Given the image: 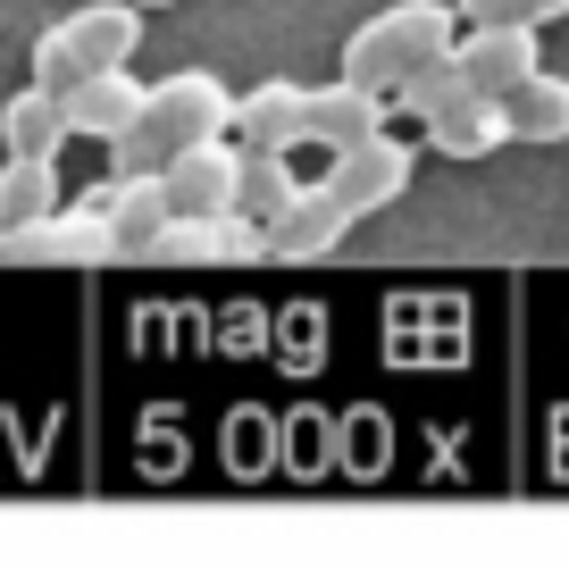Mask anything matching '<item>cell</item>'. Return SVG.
Wrapping results in <instances>:
<instances>
[{"mask_svg": "<svg viewBox=\"0 0 569 569\" xmlns=\"http://www.w3.org/2000/svg\"><path fill=\"white\" fill-rule=\"evenodd\" d=\"M461 92H478V84H469V68H461V51H445V59H427V68L419 76H410V84L402 92H393V109H410V118H436V109H445V101H461Z\"/></svg>", "mask_w": 569, "mask_h": 569, "instance_id": "cell-18", "label": "cell"}, {"mask_svg": "<svg viewBox=\"0 0 569 569\" xmlns=\"http://www.w3.org/2000/svg\"><path fill=\"white\" fill-rule=\"evenodd\" d=\"M59 210V160H34V151H9V168H0V227L18 234L34 227V218Z\"/></svg>", "mask_w": 569, "mask_h": 569, "instance_id": "cell-17", "label": "cell"}, {"mask_svg": "<svg viewBox=\"0 0 569 569\" xmlns=\"http://www.w3.org/2000/svg\"><path fill=\"white\" fill-rule=\"evenodd\" d=\"M445 51H461V9H452V0H393L369 26H352L343 76H360V84H377V92H402L427 59H445Z\"/></svg>", "mask_w": 569, "mask_h": 569, "instance_id": "cell-3", "label": "cell"}, {"mask_svg": "<svg viewBox=\"0 0 569 569\" xmlns=\"http://www.w3.org/2000/svg\"><path fill=\"white\" fill-rule=\"evenodd\" d=\"M386 109H393V92L360 84V76L310 84V142H327V151H343V142H369V134H386Z\"/></svg>", "mask_w": 569, "mask_h": 569, "instance_id": "cell-9", "label": "cell"}, {"mask_svg": "<svg viewBox=\"0 0 569 569\" xmlns=\"http://www.w3.org/2000/svg\"><path fill=\"white\" fill-rule=\"evenodd\" d=\"M536 34H545V26H469V42H461L469 84L478 92H519L545 68V59H536Z\"/></svg>", "mask_w": 569, "mask_h": 569, "instance_id": "cell-12", "label": "cell"}, {"mask_svg": "<svg viewBox=\"0 0 569 569\" xmlns=\"http://www.w3.org/2000/svg\"><path fill=\"white\" fill-rule=\"evenodd\" d=\"M142 9H168V0H142Z\"/></svg>", "mask_w": 569, "mask_h": 569, "instance_id": "cell-21", "label": "cell"}, {"mask_svg": "<svg viewBox=\"0 0 569 569\" xmlns=\"http://www.w3.org/2000/svg\"><path fill=\"white\" fill-rule=\"evenodd\" d=\"M142 101H151V84H134L126 68H101V76H84V84H68V118H76L84 142H118L126 126L142 118Z\"/></svg>", "mask_w": 569, "mask_h": 569, "instance_id": "cell-13", "label": "cell"}, {"mask_svg": "<svg viewBox=\"0 0 569 569\" xmlns=\"http://www.w3.org/2000/svg\"><path fill=\"white\" fill-rule=\"evenodd\" d=\"M511 109V142H569V76L536 68L519 92H502Z\"/></svg>", "mask_w": 569, "mask_h": 569, "instance_id": "cell-16", "label": "cell"}, {"mask_svg": "<svg viewBox=\"0 0 569 569\" xmlns=\"http://www.w3.org/2000/svg\"><path fill=\"white\" fill-rule=\"evenodd\" d=\"M293 201H302V177H293V160H284V151H260V142H243V184H234V210L260 218V227H277Z\"/></svg>", "mask_w": 569, "mask_h": 569, "instance_id": "cell-15", "label": "cell"}, {"mask_svg": "<svg viewBox=\"0 0 569 569\" xmlns=\"http://www.w3.org/2000/svg\"><path fill=\"white\" fill-rule=\"evenodd\" d=\"M469 26H552L569 18V0H461Z\"/></svg>", "mask_w": 569, "mask_h": 569, "instance_id": "cell-19", "label": "cell"}, {"mask_svg": "<svg viewBox=\"0 0 569 569\" xmlns=\"http://www.w3.org/2000/svg\"><path fill=\"white\" fill-rule=\"evenodd\" d=\"M9 260H126L118 251V227H109V184H92L84 201H68V210L34 218V227L9 234Z\"/></svg>", "mask_w": 569, "mask_h": 569, "instance_id": "cell-5", "label": "cell"}, {"mask_svg": "<svg viewBox=\"0 0 569 569\" xmlns=\"http://www.w3.org/2000/svg\"><path fill=\"white\" fill-rule=\"evenodd\" d=\"M68 134H76L68 92L26 84V92H9V101H0V151H34V160H59V142H68Z\"/></svg>", "mask_w": 569, "mask_h": 569, "instance_id": "cell-14", "label": "cell"}, {"mask_svg": "<svg viewBox=\"0 0 569 569\" xmlns=\"http://www.w3.org/2000/svg\"><path fill=\"white\" fill-rule=\"evenodd\" d=\"M0 260H9V227H0Z\"/></svg>", "mask_w": 569, "mask_h": 569, "instance_id": "cell-20", "label": "cell"}, {"mask_svg": "<svg viewBox=\"0 0 569 569\" xmlns=\"http://www.w3.org/2000/svg\"><path fill=\"white\" fill-rule=\"evenodd\" d=\"M160 177H168V201H177V218H210V210H234L243 151H227V134H210V142H193V151H177Z\"/></svg>", "mask_w": 569, "mask_h": 569, "instance_id": "cell-6", "label": "cell"}, {"mask_svg": "<svg viewBox=\"0 0 569 569\" xmlns=\"http://www.w3.org/2000/svg\"><path fill=\"white\" fill-rule=\"evenodd\" d=\"M502 142H511L502 92H461V101H445L436 118H427V151H445V160H486V151H502Z\"/></svg>", "mask_w": 569, "mask_h": 569, "instance_id": "cell-10", "label": "cell"}, {"mask_svg": "<svg viewBox=\"0 0 569 569\" xmlns=\"http://www.w3.org/2000/svg\"><path fill=\"white\" fill-rule=\"evenodd\" d=\"M410 168H419V151H410V142H393V134L343 142L336 160H327V177L302 184V201L268 227V251H277V260H319V251H336L360 218L393 210V201L410 193Z\"/></svg>", "mask_w": 569, "mask_h": 569, "instance_id": "cell-1", "label": "cell"}, {"mask_svg": "<svg viewBox=\"0 0 569 569\" xmlns=\"http://www.w3.org/2000/svg\"><path fill=\"white\" fill-rule=\"evenodd\" d=\"M134 51H142V0H84L34 42V84L68 92L101 68H134Z\"/></svg>", "mask_w": 569, "mask_h": 569, "instance_id": "cell-4", "label": "cell"}, {"mask_svg": "<svg viewBox=\"0 0 569 569\" xmlns=\"http://www.w3.org/2000/svg\"><path fill=\"white\" fill-rule=\"evenodd\" d=\"M109 227H118V251H126V260H151V251H160V234L177 227V201H168V177H160V168L109 177Z\"/></svg>", "mask_w": 569, "mask_h": 569, "instance_id": "cell-8", "label": "cell"}, {"mask_svg": "<svg viewBox=\"0 0 569 569\" xmlns=\"http://www.w3.org/2000/svg\"><path fill=\"white\" fill-rule=\"evenodd\" d=\"M268 251V227L243 210H210V218H177V227L160 234V251L151 260H260Z\"/></svg>", "mask_w": 569, "mask_h": 569, "instance_id": "cell-11", "label": "cell"}, {"mask_svg": "<svg viewBox=\"0 0 569 569\" xmlns=\"http://www.w3.org/2000/svg\"><path fill=\"white\" fill-rule=\"evenodd\" d=\"M210 134H234V92L218 84L210 68H184V76H160V84H151L142 118L126 126L109 151H118V177H134V168H168L177 151H193V142H210Z\"/></svg>", "mask_w": 569, "mask_h": 569, "instance_id": "cell-2", "label": "cell"}, {"mask_svg": "<svg viewBox=\"0 0 569 569\" xmlns=\"http://www.w3.org/2000/svg\"><path fill=\"white\" fill-rule=\"evenodd\" d=\"M234 134L260 142V151H302V142H310V84L268 76V84L234 92Z\"/></svg>", "mask_w": 569, "mask_h": 569, "instance_id": "cell-7", "label": "cell"}]
</instances>
